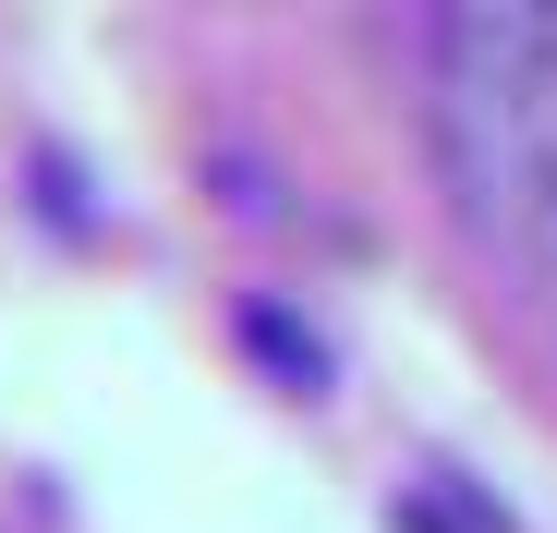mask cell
Masks as SVG:
<instances>
[{
  "mask_svg": "<svg viewBox=\"0 0 557 533\" xmlns=\"http://www.w3.org/2000/svg\"><path fill=\"white\" fill-rule=\"evenodd\" d=\"M243 327H255V351H267V364H278V376H292V388H315V376H327V351H315V339H304L292 315H267V303H255Z\"/></svg>",
  "mask_w": 557,
  "mask_h": 533,
  "instance_id": "7a4b0ae2",
  "label": "cell"
},
{
  "mask_svg": "<svg viewBox=\"0 0 557 533\" xmlns=\"http://www.w3.org/2000/svg\"><path fill=\"white\" fill-rule=\"evenodd\" d=\"M424 134L460 231L557 280V0H448L424 25Z\"/></svg>",
  "mask_w": 557,
  "mask_h": 533,
  "instance_id": "6da1fadb",
  "label": "cell"
}]
</instances>
